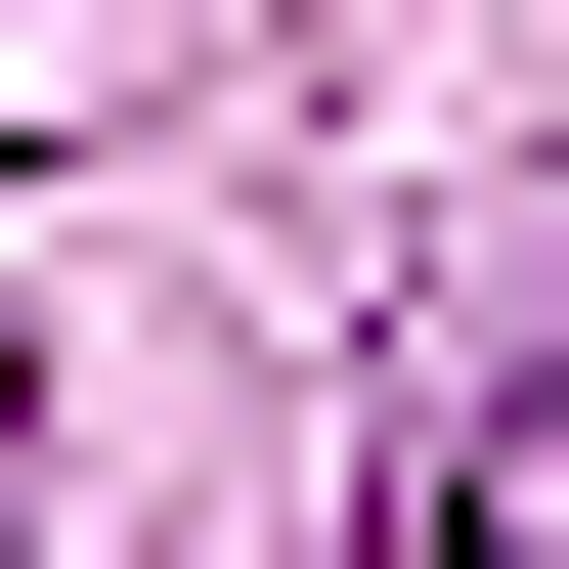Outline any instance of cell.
<instances>
[{
  "label": "cell",
  "mask_w": 569,
  "mask_h": 569,
  "mask_svg": "<svg viewBox=\"0 0 569 569\" xmlns=\"http://www.w3.org/2000/svg\"><path fill=\"white\" fill-rule=\"evenodd\" d=\"M351 569H569V307H526V351L395 438V526H351Z\"/></svg>",
  "instance_id": "obj_1"
},
{
  "label": "cell",
  "mask_w": 569,
  "mask_h": 569,
  "mask_svg": "<svg viewBox=\"0 0 569 569\" xmlns=\"http://www.w3.org/2000/svg\"><path fill=\"white\" fill-rule=\"evenodd\" d=\"M0 526H44V395H0Z\"/></svg>",
  "instance_id": "obj_2"
}]
</instances>
